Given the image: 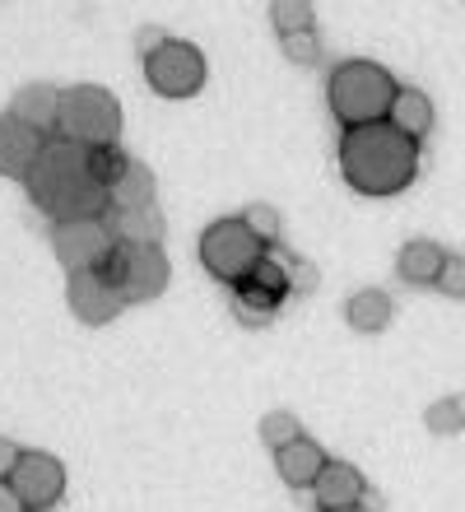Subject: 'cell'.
<instances>
[{"mask_svg":"<svg viewBox=\"0 0 465 512\" xmlns=\"http://www.w3.org/2000/svg\"><path fill=\"white\" fill-rule=\"evenodd\" d=\"M24 187H28V201L38 205L52 224L107 215V182L93 168V149L70 145L61 135L47 140V149L38 154Z\"/></svg>","mask_w":465,"mask_h":512,"instance_id":"obj_1","label":"cell"},{"mask_svg":"<svg viewBox=\"0 0 465 512\" xmlns=\"http://www.w3.org/2000/svg\"><path fill=\"white\" fill-rule=\"evenodd\" d=\"M340 177L359 196H400L419 177V140L391 122L340 135Z\"/></svg>","mask_w":465,"mask_h":512,"instance_id":"obj_2","label":"cell"},{"mask_svg":"<svg viewBox=\"0 0 465 512\" xmlns=\"http://www.w3.org/2000/svg\"><path fill=\"white\" fill-rule=\"evenodd\" d=\"M405 84H396V75L377 61H340L326 80V103H331V117L340 122V131H359V126H377L391 122V108Z\"/></svg>","mask_w":465,"mask_h":512,"instance_id":"obj_3","label":"cell"},{"mask_svg":"<svg viewBox=\"0 0 465 512\" xmlns=\"http://www.w3.org/2000/svg\"><path fill=\"white\" fill-rule=\"evenodd\" d=\"M56 135L84 149H112L121 140V103L103 84H70L61 89Z\"/></svg>","mask_w":465,"mask_h":512,"instance_id":"obj_4","label":"cell"},{"mask_svg":"<svg viewBox=\"0 0 465 512\" xmlns=\"http://www.w3.org/2000/svg\"><path fill=\"white\" fill-rule=\"evenodd\" d=\"M196 256H200V266L210 270L219 284L238 289V284L270 256V247L261 243L252 229H247V219H242V215L238 219L228 215V219H214L210 229L200 233Z\"/></svg>","mask_w":465,"mask_h":512,"instance_id":"obj_5","label":"cell"},{"mask_svg":"<svg viewBox=\"0 0 465 512\" xmlns=\"http://www.w3.org/2000/svg\"><path fill=\"white\" fill-rule=\"evenodd\" d=\"M103 275L117 284V294L131 303H149L173 284V261L159 243H117L103 261Z\"/></svg>","mask_w":465,"mask_h":512,"instance_id":"obj_6","label":"cell"},{"mask_svg":"<svg viewBox=\"0 0 465 512\" xmlns=\"http://www.w3.org/2000/svg\"><path fill=\"white\" fill-rule=\"evenodd\" d=\"M205 75H210V61L186 38H159L145 52V84L159 98H173V103L196 98L205 89Z\"/></svg>","mask_w":465,"mask_h":512,"instance_id":"obj_7","label":"cell"},{"mask_svg":"<svg viewBox=\"0 0 465 512\" xmlns=\"http://www.w3.org/2000/svg\"><path fill=\"white\" fill-rule=\"evenodd\" d=\"M112 233L103 219H70V224H52V252L66 266V275L80 270H98L112 256Z\"/></svg>","mask_w":465,"mask_h":512,"instance_id":"obj_8","label":"cell"},{"mask_svg":"<svg viewBox=\"0 0 465 512\" xmlns=\"http://www.w3.org/2000/svg\"><path fill=\"white\" fill-rule=\"evenodd\" d=\"M14 494L24 499L28 512H47L61 503V494H66V466H61V457H52V452H42V447H24V457H19V466H14L10 475Z\"/></svg>","mask_w":465,"mask_h":512,"instance_id":"obj_9","label":"cell"},{"mask_svg":"<svg viewBox=\"0 0 465 512\" xmlns=\"http://www.w3.org/2000/svg\"><path fill=\"white\" fill-rule=\"evenodd\" d=\"M289 289H298V284L289 280V270L279 266L275 256H266V261H261V266H256L252 275L233 289V303H238V312L247 317V322L261 326V322H270V317L284 308Z\"/></svg>","mask_w":465,"mask_h":512,"instance_id":"obj_10","label":"cell"},{"mask_svg":"<svg viewBox=\"0 0 465 512\" xmlns=\"http://www.w3.org/2000/svg\"><path fill=\"white\" fill-rule=\"evenodd\" d=\"M66 303L70 312L80 317L84 326H107L112 317H117L121 308H126V298L117 294V284L103 275V266L98 270H80V275H70L66 284Z\"/></svg>","mask_w":465,"mask_h":512,"instance_id":"obj_11","label":"cell"},{"mask_svg":"<svg viewBox=\"0 0 465 512\" xmlns=\"http://www.w3.org/2000/svg\"><path fill=\"white\" fill-rule=\"evenodd\" d=\"M52 135L33 131L28 122H19L14 112H0V177H14V182H28L38 154L47 149Z\"/></svg>","mask_w":465,"mask_h":512,"instance_id":"obj_12","label":"cell"},{"mask_svg":"<svg viewBox=\"0 0 465 512\" xmlns=\"http://www.w3.org/2000/svg\"><path fill=\"white\" fill-rule=\"evenodd\" d=\"M363 494H368V480H363L359 466H349V461H335L321 471V480L312 485V499H317L321 512H335V508H359Z\"/></svg>","mask_w":465,"mask_h":512,"instance_id":"obj_13","label":"cell"},{"mask_svg":"<svg viewBox=\"0 0 465 512\" xmlns=\"http://www.w3.org/2000/svg\"><path fill=\"white\" fill-rule=\"evenodd\" d=\"M326 466H331V457H326V447L312 443V438H298L293 447L275 452V471H279V480H284L289 489H312Z\"/></svg>","mask_w":465,"mask_h":512,"instance_id":"obj_14","label":"cell"},{"mask_svg":"<svg viewBox=\"0 0 465 512\" xmlns=\"http://www.w3.org/2000/svg\"><path fill=\"white\" fill-rule=\"evenodd\" d=\"M447 256L452 252H442L433 238H410L396 256V275L405 284H414V289H433L438 275H442V266H447Z\"/></svg>","mask_w":465,"mask_h":512,"instance_id":"obj_15","label":"cell"},{"mask_svg":"<svg viewBox=\"0 0 465 512\" xmlns=\"http://www.w3.org/2000/svg\"><path fill=\"white\" fill-rule=\"evenodd\" d=\"M107 210H154V173L140 159L107 182Z\"/></svg>","mask_w":465,"mask_h":512,"instance_id":"obj_16","label":"cell"},{"mask_svg":"<svg viewBox=\"0 0 465 512\" xmlns=\"http://www.w3.org/2000/svg\"><path fill=\"white\" fill-rule=\"evenodd\" d=\"M10 112L19 117V122L33 126V131L56 135V117H61V89H52V84H24V89H19V98L10 103Z\"/></svg>","mask_w":465,"mask_h":512,"instance_id":"obj_17","label":"cell"},{"mask_svg":"<svg viewBox=\"0 0 465 512\" xmlns=\"http://www.w3.org/2000/svg\"><path fill=\"white\" fill-rule=\"evenodd\" d=\"M103 224L112 243H163V233H168L159 210H107Z\"/></svg>","mask_w":465,"mask_h":512,"instance_id":"obj_18","label":"cell"},{"mask_svg":"<svg viewBox=\"0 0 465 512\" xmlns=\"http://www.w3.org/2000/svg\"><path fill=\"white\" fill-rule=\"evenodd\" d=\"M391 317H396V303H391V294H382V289H359V294H349V303H345V322L354 326V331H363V336L386 331Z\"/></svg>","mask_w":465,"mask_h":512,"instance_id":"obj_19","label":"cell"},{"mask_svg":"<svg viewBox=\"0 0 465 512\" xmlns=\"http://www.w3.org/2000/svg\"><path fill=\"white\" fill-rule=\"evenodd\" d=\"M391 126H400L410 140L424 145V135L433 131V98H428L424 89H410V84H405L396 98V108H391Z\"/></svg>","mask_w":465,"mask_h":512,"instance_id":"obj_20","label":"cell"},{"mask_svg":"<svg viewBox=\"0 0 465 512\" xmlns=\"http://www.w3.org/2000/svg\"><path fill=\"white\" fill-rule=\"evenodd\" d=\"M298 438H307L303 424H298V415H289V410H270L266 419H261V443L270 447V452H284V447H293Z\"/></svg>","mask_w":465,"mask_h":512,"instance_id":"obj_21","label":"cell"},{"mask_svg":"<svg viewBox=\"0 0 465 512\" xmlns=\"http://www.w3.org/2000/svg\"><path fill=\"white\" fill-rule=\"evenodd\" d=\"M312 5H303V0H275L270 5V24H275L279 38H293V33H307L312 28Z\"/></svg>","mask_w":465,"mask_h":512,"instance_id":"obj_22","label":"cell"},{"mask_svg":"<svg viewBox=\"0 0 465 512\" xmlns=\"http://www.w3.org/2000/svg\"><path fill=\"white\" fill-rule=\"evenodd\" d=\"M428 429L433 433H461L465 429V396H447L428 410Z\"/></svg>","mask_w":465,"mask_h":512,"instance_id":"obj_23","label":"cell"},{"mask_svg":"<svg viewBox=\"0 0 465 512\" xmlns=\"http://www.w3.org/2000/svg\"><path fill=\"white\" fill-rule=\"evenodd\" d=\"M279 47H284V56H289V61H298V66H312V61L321 56L317 28H307V33H293V38H279Z\"/></svg>","mask_w":465,"mask_h":512,"instance_id":"obj_24","label":"cell"},{"mask_svg":"<svg viewBox=\"0 0 465 512\" xmlns=\"http://www.w3.org/2000/svg\"><path fill=\"white\" fill-rule=\"evenodd\" d=\"M242 219H247V229H252L266 247L279 238V215L270 210V205H252V210H242Z\"/></svg>","mask_w":465,"mask_h":512,"instance_id":"obj_25","label":"cell"},{"mask_svg":"<svg viewBox=\"0 0 465 512\" xmlns=\"http://www.w3.org/2000/svg\"><path fill=\"white\" fill-rule=\"evenodd\" d=\"M433 289L447 294V298H465V256H447V266H442V275H438Z\"/></svg>","mask_w":465,"mask_h":512,"instance_id":"obj_26","label":"cell"},{"mask_svg":"<svg viewBox=\"0 0 465 512\" xmlns=\"http://www.w3.org/2000/svg\"><path fill=\"white\" fill-rule=\"evenodd\" d=\"M19 457H24V447H14L10 438H0V480H10L14 466H19Z\"/></svg>","mask_w":465,"mask_h":512,"instance_id":"obj_27","label":"cell"},{"mask_svg":"<svg viewBox=\"0 0 465 512\" xmlns=\"http://www.w3.org/2000/svg\"><path fill=\"white\" fill-rule=\"evenodd\" d=\"M0 512H28V508H24V499L14 494L10 480H0Z\"/></svg>","mask_w":465,"mask_h":512,"instance_id":"obj_28","label":"cell"},{"mask_svg":"<svg viewBox=\"0 0 465 512\" xmlns=\"http://www.w3.org/2000/svg\"><path fill=\"white\" fill-rule=\"evenodd\" d=\"M335 512H372V508H335Z\"/></svg>","mask_w":465,"mask_h":512,"instance_id":"obj_29","label":"cell"}]
</instances>
